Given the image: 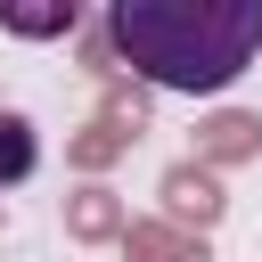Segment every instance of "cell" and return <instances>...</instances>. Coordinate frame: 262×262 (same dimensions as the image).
I'll list each match as a JSON object with an SVG mask.
<instances>
[{
	"label": "cell",
	"instance_id": "cell-1",
	"mask_svg": "<svg viewBox=\"0 0 262 262\" xmlns=\"http://www.w3.org/2000/svg\"><path fill=\"white\" fill-rule=\"evenodd\" d=\"M98 25L123 66L180 98H221L262 57V0H106Z\"/></svg>",
	"mask_w": 262,
	"mask_h": 262
},
{
	"label": "cell",
	"instance_id": "cell-2",
	"mask_svg": "<svg viewBox=\"0 0 262 262\" xmlns=\"http://www.w3.org/2000/svg\"><path fill=\"white\" fill-rule=\"evenodd\" d=\"M156 205H164L172 221H196V229H221V213H229V188H221V164H205V156L188 147L180 164H164V180H156Z\"/></svg>",
	"mask_w": 262,
	"mask_h": 262
},
{
	"label": "cell",
	"instance_id": "cell-3",
	"mask_svg": "<svg viewBox=\"0 0 262 262\" xmlns=\"http://www.w3.org/2000/svg\"><path fill=\"white\" fill-rule=\"evenodd\" d=\"M123 221H131L123 188H115L106 172H82V188L66 196V237H74V246H123Z\"/></svg>",
	"mask_w": 262,
	"mask_h": 262
},
{
	"label": "cell",
	"instance_id": "cell-4",
	"mask_svg": "<svg viewBox=\"0 0 262 262\" xmlns=\"http://www.w3.org/2000/svg\"><path fill=\"white\" fill-rule=\"evenodd\" d=\"M196 156L237 172V164H262V115L254 106H205L196 115Z\"/></svg>",
	"mask_w": 262,
	"mask_h": 262
},
{
	"label": "cell",
	"instance_id": "cell-5",
	"mask_svg": "<svg viewBox=\"0 0 262 262\" xmlns=\"http://www.w3.org/2000/svg\"><path fill=\"white\" fill-rule=\"evenodd\" d=\"M139 139H147V131H139L131 115L98 106V115H90V123H82V131L66 139V172H115V164H123V156H131Z\"/></svg>",
	"mask_w": 262,
	"mask_h": 262
},
{
	"label": "cell",
	"instance_id": "cell-6",
	"mask_svg": "<svg viewBox=\"0 0 262 262\" xmlns=\"http://www.w3.org/2000/svg\"><path fill=\"white\" fill-rule=\"evenodd\" d=\"M205 246H213V229L172 221V213H156V221H123V254H139V262H205Z\"/></svg>",
	"mask_w": 262,
	"mask_h": 262
},
{
	"label": "cell",
	"instance_id": "cell-7",
	"mask_svg": "<svg viewBox=\"0 0 262 262\" xmlns=\"http://www.w3.org/2000/svg\"><path fill=\"white\" fill-rule=\"evenodd\" d=\"M82 16H90V0H0V33H16V41H66V33H82Z\"/></svg>",
	"mask_w": 262,
	"mask_h": 262
},
{
	"label": "cell",
	"instance_id": "cell-8",
	"mask_svg": "<svg viewBox=\"0 0 262 262\" xmlns=\"http://www.w3.org/2000/svg\"><path fill=\"white\" fill-rule=\"evenodd\" d=\"M33 164H41V123L25 106H0V188L33 180Z\"/></svg>",
	"mask_w": 262,
	"mask_h": 262
}]
</instances>
